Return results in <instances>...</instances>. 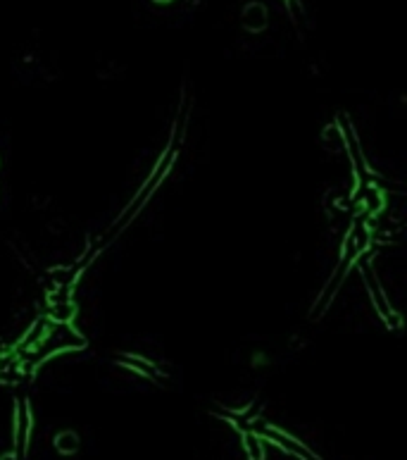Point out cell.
<instances>
[{
    "mask_svg": "<svg viewBox=\"0 0 407 460\" xmlns=\"http://www.w3.org/2000/svg\"><path fill=\"white\" fill-rule=\"evenodd\" d=\"M243 21H245V27L253 29V31H260V29H264V24H267V12H264V7L262 5H248V10H245V14H243Z\"/></svg>",
    "mask_w": 407,
    "mask_h": 460,
    "instance_id": "obj_1",
    "label": "cell"
},
{
    "mask_svg": "<svg viewBox=\"0 0 407 460\" xmlns=\"http://www.w3.org/2000/svg\"><path fill=\"white\" fill-rule=\"evenodd\" d=\"M243 441H245V448H248V453H250V460H262V448H260V444H257V436L255 434H245L243 436Z\"/></svg>",
    "mask_w": 407,
    "mask_h": 460,
    "instance_id": "obj_3",
    "label": "cell"
},
{
    "mask_svg": "<svg viewBox=\"0 0 407 460\" xmlns=\"http://www.w3.org/2000/svg\"><path fill=\"white\" fill-rule=\"evenodd\" d=\"M55 444H57V448H60L62 453H74L76 446H79V439H76L74 434H60Z\"/></svg>",
    "mask_w": 407,
    "mask_h": 460,
    "instance_id": "obj_2",
    "label": "cell"
}]
</instances>
